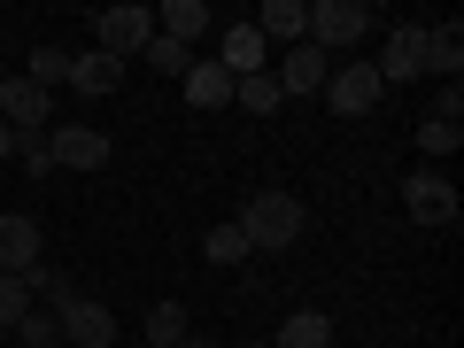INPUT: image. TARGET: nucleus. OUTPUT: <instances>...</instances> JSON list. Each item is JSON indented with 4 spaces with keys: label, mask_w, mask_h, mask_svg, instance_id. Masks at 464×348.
Instances as JSON below:
<instances>
[{
    "label": "nucleus",
    "mask_w": 464,
    "mask_h": 348,
    "mask_svg": "<svg viewBox=\"0 0 464 348\" xmlns=\"http://www.w3.org/2000/svg\"><path fill=\"white\" fill-rule=\"evenodd\" d=\"M256 32H264V39H286V47H302V39H310V8H302V0H264Z\"/></svg>",
    "instance_id": "17"
},
{
    "label": "nucleus",
    "mask_w": 464,
    "mask_h": 348,
    "mask_svg": "<svg viewBox=\"0 0 464 348\" xmlns=\"http://www.w3.org/2000/svg\"><path fill=\"white\" fill-rule=\"evenodd\" d=\"M0 348H8V325H0Z\"/></svg>",
    "instance_id": "31"
},
{
    "label": "nucleus",
    "mask_w": 464,
    "mask_h": 348,
    "mask_svg": "<svg viewBox=\"0 0 464 348\" xmlns=\"http://www.w3.org/2000/svg\"><path fill=\"white\" fill-rule=\"evenodd\" d=\"M433 116H441V124H457V116H464V85H441V93H433Z\"/></svg>",
    "instance_id": "27"
},
{
    "label": "nucleus",
    "mask_w": 464,
    "mask_h": 348,
    "mask_svg": "<svg viewBox=\"0 0 464 348\" xmlns=\"http://www.w3.org/2000/svg\"><path fill=\"white\" fill-rule=\"evenodd\" d=\"M402 209H411L418 225H457V186H449L441 170H418V179L402 186Z\"/></svg>",
    "instance_id": "6"
},
{
    "label": "nucleus",
    "mask_w": 464,
    "mask_h": 348,
    "mask_svg": "<svg viewBox=\"0 0 464 348\" xmlns=\"http://www.w3.org/2000/svg\"><path fill=\"white\" fill-rule=\"evenodd\" d=\"M39 248H47V240H39V225H32L24 209L0 217V271H16V279H24V271L39 264Z\"/></svg>",
    "instance_id": "9"
},
{
    "label": "nucleus",
    "mask_w": 464,
    "mask_h": 348,
    "mask_svg": "<svg viewBox=\"0 0 464 348\" xmlns=\"http://www.w3.org/2000/svg\"><path fill=\"white\" fill-rule=\"evenodd\" d=\"M54 116V93H39L32 78H0V124L8 132H47Z\"/></svg>",
    "instance_id": "5"
},
{
    "label": "nucleus",
    "mask_w": 464,
    "mask_h": 348,
    "mask_svg": "<svg viewBox=\"0 0 464 348\" xmlns=\"http://www.w3.org/2000/svg\"><path fill=\"white\" fill-rule=\"evenodd\" d=\"M457 70H464V24H426V78L457 85Z\"/></svg>",
    "instance_id": "12"
},
{
    "label": "nucleus",
    "mask_w": 464,
    "mask_h": 348,
    "mask_svg": "<svg viewBox=\"0 0 464 348\" xmlns=\"http://www.w3.org/2000/svg\"><path fill=\"white\" fill-rule=\"evenodd\" d=\"M240 348H271V341H240Z\"/></svg>",
    "instance_id": "30"
},
{
    "label": "nucleus",
    "mask_w": 464,
    "mask_h": 348,
    "mask_svg": "<svg viewBox=\"0 0 464 348\" xmlns=\"http://www.w3.org/2000/svg\"><path fill=\"white\" fill-rule=\"evenodd\" d=\"M63 341H78V348H109L116 341V317H109V302H70L63 310Z\"/></svg>",
    "instance_id": "10"
},
{
    "label": "nucleus",
    "mask_w": 464,
    "mask_h": 348,
    "mask_svg": "<svg viewBox=\"0 0 464 348\" xmlns=\"http://www.w3.org/2000/svg\"><path fill=\"white\" fill-rule=\"evenodd\" d=\"M70 85H78L85 101H109L116 85H124V63H109V54H70Z\"/></svg>",
    "instance_id": "16"
},
{
    "label": "nucleus",
    "mask_w": 464,
    "mask_h": 348,
    "mask_svg": "<svg viewBox=\"0 0 464 348\" xmlns=\"http://www.w3.org/2000/svg\"><path fill=\"white\" fill-rule=\"evenodd\" d=\"M380 93H387V85H380V70H372V63L325 70V109L333 116H372V109H380Z\"/></svg>",
    "instance_id": "3"
},
{
    "label": "nucleus",
    "mask_w": 464,
    "mask_h": 348,
    "mask_svg": "<svg viewBox=\"0 0 464 348\" xmlns=\"http://www.w3.org/2000/svg\"><path fill=\"white\" fill-rule=\"evenodd\" d=\"M279 78V93H325V47H286V70H271Z\"/></svg>",
    "instance_id": "15"
},
{
    "label": "nucleus",
    "mask_w": 464,
    "mask_h": 348,
    "mask_svg": "<svg viewBox=\"0 0 464 348\" xmlns=\"http://www.w3.org/2000/svg\"><path fill=\"white\" fill-rule=\"evenodd\" d=\"M201 256H209V264H248V232H240V217H232V225H209L201 232Z\"/></svg>",
    "instance_id": "20"
},
{
    "label": "nucleus",
    "mask_w": 464,
    "mask_h": 348,
    "mask_svg": "<svg viewBox=\"0 0 464 348\" xmlns=\"http://www.w3.org/2000/svg\"><path fill=\"white\" fill-rule=\"evenodd\" d=\"M232 101H240V109L248 116H279V78H271V70H256V78H232Z\"/></svg>",
    "instance_id": "19"
},
{
    "label": "nucleus",
    "mask_w": 464,
    "mask_h": 348,
    "mask_svg": "<svg viewBox=\"0 0 464 348\" xmlns=\"http://www.w3.org/2000/svg\"><path fill=\"white\" fill-rule=\"evenodd\" d=\"M372 70H380V85L426 78V24H395V32H387V63H372Z\"/></svg>",
    "instance_id": "8"
},
{
    "label": "nucleus",
    "mask_w": 464,
    "mask_h": 348,
    "mask_svg": "<svg viewBox=\"0 0 464 348\" xmlns=\"http://www.w3.org/2000/svg\"><path fill=\"white\" fill-rule=\"evenodd\" d=\"M8 341H24V348H54V341H63V317H54V310H32L16 333H8Z\"/></svg>",
    "instance_id": "25"
},
{
    "label": "nucleus",
    "mask_w": 464,
    "mask_h": 348,
    "mask_svg": "<svg viewBox=\"0 0 464 348\" xmlns=\"http://www.w3.org/2000/svg\"><path fill=\"white\" fill-rule=\"evenodd\" d=\"M186 341V310H179V302H155V310H148V341H140V348H179Z\"/></svg>",
    "instance_id": "21"
},
{
    "label": "nucleus",
    "mask_w": 464,
    "mask_h": 348,
    "mask_svg": "<svg viewBox=\"0 0 464 348\" xmlns=\"http://www.w3.org/2000/svg\"><path fill=\"white\" fill-rule=\"evenodd\" d=\"M364 32H372L364 0H317L310 8V47H356Z\"/></svg>",
    "instance_id": "4"
},
{
    "label": "nucleus",
    "mask_w": 464,
    "mask_h": 348,
    "mask_svg": "<svg viewBox=\"0 0 464 348\" xmlns=\"http://www.w3.org/2000/svg\"><path fill=\"white\" fill-rule=\"evenodd\" d=\"M148 39H155V8H101L93 16V54H109V63L148 54Z\"/></svg>",
    "instance_id": "2"
},
{
    "label": "nucleus",
    "mask_w": 464,
    "mask_h": 348,
    "mask_svg": "<svg viewBox=\"0 0 464 348\" xmlns=\"http://www.w3.org/2000/svg\"><path fill=\"white\" fill-rule=\"evenodd\" d=\"M32 310H39V295H32V286L16 279V271H0V325L16 333V325H24V317H32Z\"/></svg>",
    "instance_id": "22"
},
{
    "label": "nucleus",
    "mask_w": 464,
    "mask_h": 348,
    "mask_svg": "<svg viewBox=\"0 0 464 348\" xmlns=\"http://www.w3.org/2000/svg\"><path fill=\"white\" fill-rule=\"evenodd\" d=\"M179 348H209V341H201V333H186V341H179Z\"/></svg>",
    "instance_id": "29"
},
{
    "label": "nucleus",
    "mask_w": 464,
    "mask_h": 348,
    "mask_svg": "<svg viewBox=\"0 0 464 348\" xmlns=\"http://www.w3.org/2000/svg\"><path fill=\"white\" fill-rule=\"evenodd\" d=\"M240 232H248L256 256L295 248V240H302V201H295V194H256L248 209H240Z\"/></svg>",
    "instance_id": "1"
},
{
    "label": "nucleus",
    "mask_w": 464,
    "mask_h": 348,
    "mask_svg": "<svg viewBox=\"0 0 464 348\" xmlns=\"http://www.w3.org/2000/svg\"><path fill=\"white\" fill-rule=\"evenodd\" d=\"M209 8H201V0H170V8H155V32L163 39H179V47H201V39H209Z\"/></svg>",
    "instance_id": "14"
},
{
    "label": "nucleus",
    "mask_w": 464,
    "mask_h": 348,
    "mask_svg": "<svg viewBox=\"0 0 464 348\" xmlns=\"http://www.w3.org/2000/svg\"><path fill=\"white\" fill-rule=\"evenodd\" d=\"M271 348H333V325L317 310H295L279 333H271Z\"/></svg>",
    "instance_id": "18"
},
{
    "label": "nucleus",
    "mask_w": 464,
    "mask_h": 348,
    "mask_svg": "<svg viewBox=\"0 0 464 348\" xmlns=\"http://www.w3.org/2000/svg\"><path fill=\"white\" fill-rule=\"evenodd\" d=\"M186 101H194V109H225V101H232V70L225 63H217V54H201V63H186Z\"/></svg>",
    "instance_id": "11"
},
{
    "label": "nucleus",
    "mask_w": 464,
    "mask_h": 348,
    "mask_svg": "<svg viewBox=\"0 0 464 348\" xmlns=\"http://www.w3.org/2000/svg\"><path fill=\"white\" fill-rule=\"evenodd\" d=\"M8 155H16V132H8V124H0V163H8Z\"/></svg>",
    "instance_id": "28"
},
{
    "label": "nucleus",
    "mask_w": 464,
    "mask_h": 348,
    "mask_svg": "<svg viewBox=\"0 0 464 348\" xmlns=\"http://www.w3.org/2000/svg\"><path fill=\"white\" fill-rule=\"evenodd\" d=\"M418 148H426V155H457V148H464V132H457V124H441V116H433L426 132H418Z\"/></svg>",
    "instance_id": "26"
},
{
    "label": "nucleus",
    "mask_w": 464,
    "mask_h": 348,
    "mask_svg": "<svg viewBox=\"0 0 464 348\" xmlns=\"http://www.w3.org/2000/svg\"><path fill=\"white\" fill-rule=\"evenodd\" d=\"M140 63H148V70H170V78H186V63H194V47H179V39H163V32H155Z\"/></svg>",
    "instance_id": "24"
},
{
    "label": "nucleus",
    "mask_w": 464,
    "mask_h": 348,
    "mask_svg": "<svg viewBox=\"0 0 464 348\" xmlns=\"http://www.w3.org/2000/svg\"><path fill=\"white\" fill-rule=\"evenodd\" d=\"M32 85H39V93L70 85V54H63V47H32Z\"/></svg>",
    "instance_id": "23"
},
{
    "label": "nucleus",
    "mask_w": 464,
    "mask_h": 348,
    "mask_svg": "<svg viewBox=\"0 0 464 348\" xmlns=\"http://www.w3.org/2000/svg\"><path fill=\"white\" fill-rule=\"evenodd\" d=\"M264 47H271V39L256 32V24H232V32L217 39V63H225L232 78H256V70H264Z\"/></svg>",
    "instance_id": "13"
},
{
    "label": "nucleus",
    "mask_w": 464,
    "mask_h": 348,
    "mask_svg": "<svg viewBox=\"0 0 464 348\" xmlns=\"http://www.w3.org/2000/svg\"><path fill=\"white\" fill-rule=\"evenodd\" d=\"M54 170H101L109 163V132H93V124H63V132L47 140Z\"/></svg>",
    "instance_id": "7"
}]
</instances>
